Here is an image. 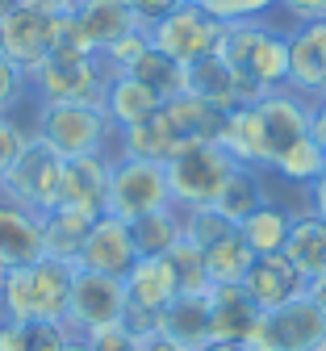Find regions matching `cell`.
<instances>
[{
	"instance_id": "cb8c5ba5",
	"label": "cell",
	"mask_w": 326,
	"mask_h": 351,
	"mask_svg": "<svg viewBox=\"0 0 326 351\" xmlns=\"http://www.w3.org/2000/svg\"><path fill=\"white\" fill-rule=\"evenodd\" d=\"M285 255H289L293 268L305 276V285L318 280V276H326V222H322V217H314L310 209H301L293 217Z\"/></svg>"
},
{
	"instance_id": "e575fe53",
	"label": "cell",
	"mask_w": 326,
	"mask_h": 351,
	"mask_svg": "<svg viewBox=\"0 0 326 351\" xmlns=\"http://www.w3.org/2000/svg\"><path fill=\"white\" fill-rule=\"evenodd\" d=\"M193 5H201L222 25H235V21H264V13L276 9V0H193Z\"/></svg>"
},
{
	"instance_id": "8d00e7d4",
	"label": "cell",
	"mask_w": 326,
	"mask_h": 351,
	"mask_svg": "<svg viewBox=\"0 0 326 351\" xmlns=\"http://www.w3.org/2000/svg\"><path fill=\"white\" fill-rule=\"evenodd\" d=\"M151 51V38H147V29H134V34H126L121 42H113L109 51H101V59L109 63V71H130L138 59H143Z\"/></svg>"
},
{
	"instance_id": "e0dca14e",
	"label": "cell",
	"mask_w": 326,
	"mask_h": 351,
	"mask_svg": "<svg viewBox=\"0 0 326 351\" xmlns=\"http://www.w3.org/2000/svg\"><path fill=\"white\" fill-rule=\"evenodd\" d=\"M109 163H113V155H84V159H63L59 205H67V209H84V213H105V193H109Z\"/></svg>"
},
{
	"instance_id": "4fadbf2b",
	"label": "cell",
	"mask_w": 326,
	"mask_h": 351,
	"mask_svg": "<svg viewBox=\"0 0 326 351\" xmlns=\"http://www.w3.org/2000/svg\"><path fill=\"white\" fill-rule=\"evenodd\" d=\"M134 259H138V251H134V239H130V222L101 213L97 222H92L84 247H80L75 268L97 272V276H113V280H126V272L134 268Z\"/></svg>"
},
{
	"instance_id": "5b68a950",
	"label": "cell",
	"mask_w": 326,
	"mask_h": 351,
	"mask_svg": "<svg viewBox=\"0 0 326 351\" xmlns=\"http://www.w3.org/2000/svg\"><path fill=\"white\" fill-rule=\"evenodd\" d=\"M67 9H51L42 0H30V5H17L5 21H0V55L9 63H17L25 75H34L42 63H51L59 34H63Z\"/></svg>"
},
{
	"instance_id": "d4e9b609",
	"label": "cell",
	"mask_w": 326,
	"mask_h": 351,
	"mask_svg": "<svg viewBox=\"0 0 326 351\" xmlns=\"http://www.w3.org/2000/svg\"><path fill=\"white\" fill-rule=\"evenodd\" d=\"M293 217H297V213H293L289 205H272V201H264L251 217H243L235 230L243 234V243H247L255 255H276V251H285V243H289Z\"/></svg>"
},
{
	"instance_id": "d590c367",
	"label": "cell",
	"mask_w": 326,
	"mask_h": 351,
	"mask_svg": "<svg viewBox=\"0 0 326 351\" xmlns=\"http://www.w3.org/2000/svg\"><path fill=\"white\" fill-rule=\"evenodd\" d=\"M21 105H30V75L0 55V117H17Z\"/></svg>"
},
{
	"instance_id": "7dc6e473",
	"label": "cell",
	"mask_w": 326,
	"mask_h": 351,
	"mask_svg": "<svg viewBox=\"0 0 326 351\" xmlns=\"http://www.w3.org/2000/svg\"><path fill=\"white\" fill-rule=\"evenodd\" d=\"M17 5H25V0H0V21H5V17L17 9Z\"/></svg>"
},
{
	"instance_id": "bcb514c9",
	"label": "cell",
	"mask_w": 326,
	"mask_h": 351,
	"mask_svg": "<svg viewBox=\"0 0 326 351\" xmlns=\"http://www.w3.org/2000/svg\"><path fill=\"white\" fill-rule=\"evenodd\" d=\"M201 351H247V347L243 343H226V339H209Z\"/></svg>"
},
{
	"instance_id": "8992f818",
	"label": "cell",
	"mask_w": 326,
	"mask_h": 351,
	"mask_svg": "<svg viewBox=\"0 0 326 351\" xmlns=\"http://www.w3.org/2000/svg\"><path fill=\"white\" fill-rule=\"evenodd\" d=\"M172 209V184H167V163H147V159H126L113 155L109 163V193H105V213L134 222L143 213Z\"/></svg>"
},
{
	"instance_id": "ffe728a7",
	"label": "cell",
	"mask_w": 326,
	"mask_h": 351,
	"mask_svg": "<svg viewBox=\"0 0 326 351\" xmlns=\"http://www.w3.org/2000/svg\"><path fill=\"white\" fill-rule=\"evenodd\" d=\"M259 310L255 301L243 293V285H213L209 289V330L213 339H226V343H243L255 335L259 326Z\"/></svg>"
},
{
	"instance_id": "f546056e",
	"label": "cell",
	"mask_w": 326,
	"mask_h": 351,
	"mask_svg": "<svg viewBox=\"0 0 326 351\" xmlns=\"http://www.w3.org/2000/svg\"><path fill=\"white\" fill-rule=\"evenodd\" d=\"M255 263V251L243 243L239 230H226L218 243L205 247V268H209V285H243L247 268Z\"/></svg>"
},
{
	"instance_id": "4316f807",
	"label": "cell",
	"mask_w": 326,
	"mask_h": 351,
	"mask_svg": "<svg viewBox=\"0 0 326 351\" xmlns=\"http://www.w3.org/2000/svg\"><path fill=\"white\" fill-rule=\"evenodd\" d=\"M176 151H184L180 147V138L172 134V125H167V117H163V109L155 113V117H147L143 125H134V130H126V134L117 138V155H126V159H147V163H167Z\"/></svg>"
},
{
	"instance_id": "74e56055",
	"label": "cell",
	"mask_w": 326,
	"mask_h": 351,
	"mask_svg": "<svg viewBox=\"0 0 326 351\" xmlns=\"http://www.w3.org/2000/svg\"><path fill=\"white\" fill-rule=\"evenodd\" d=\"M84 343H88V351H143V339H138L126 322L92 330V335H84Z\"/></svg>"
},
{
	"instance_id": "30bf717a",
	"label": "cell",
	"mask_w": 326,
	"mask_h": 351,
	"mask_svg": "<svg viewBox=\"0 0 326 351\" xmlns=\"http://www.w3.org/2000/svg\"><path fill=\"white\" fill-rule=\"evenodd\" d=\"M59 180H63V159L46 147L38 134H30L25 151L0 180V197H9L34 213H51L59 205Z\"/></svg>"
},
{
	"instance_id": "83f0119b",
	"label": "cell",
	"mask_w": 326,
	"mask_h": 351,
	"mask_svg": "<svg viewBox=\"0 0 326 351\" xmlns=\"http://www.w3.org/2000/svg\"><path fill=\"white\" fill-rule=\"evenodd\" d=\"M264 201H268V197H264V171L239 163L235 171H230V180L222 184V193H218V201H213V213L226 217L230 226H239L243 217H251Z\"/></svg>"
},
{
	"instance_id": "b9f144b4",
	"label": "cell",
	"mask_w": 326,
	"mask_h": 351,
	"mask_svg": "<svg viewBox=\"0 0 326 351\" xmlns=\"http://www.w3.org/2000/svg\"><path fill=\"white\" fill-rule=\"evenodd\" d=\"M305 209L314 213V217H322V222H326V171L318 176V180L305 189Z\"/></svg>"
},
{
	"instance_id": "ab89813d",
	"label": "cell",
	"mask_w": 326,
	"mask_h": 351,
	"mask_svg": "<svg viewBox=\"0 0 326 351\" xmlns=\"http://www.w3.org/2000/svg\"><path fill=\"white\" fill-rule=\"evenodd\" d=\"M276 9L289 13V17H293V25L326 21V0H276Z\"/></svg>"
},
{
	"instance_id": "d6986e66",
	"label": "cell",
	"mask_w": 326,
	"mask_h": 351,
	"mask_svg": "<svg viewBox=\"0 0 326 351\" xmlns=\"http://www.w3.org/2000/svg\"><path fill=\"white\" fill-rule=\"evenodd\" d=\"M101 109L109 113V121H113L117 134H126V130H134V125H143L147 117H155V113L163 109V101H159V93H151V88L138 80V75L113 71L109 84H105Z\"/></svg>"
},
{
	"instance_id": "5bb4252c",
	"label": "cell",
	"mask_w": 326,
	"mask_h": 351,
	"mask_svg": "<svg viewBox=\"0 0 326 351\" xmlns=\"http://www.w3.org/2000/svg\"><path fill=\"white\" fill-rule=\"evenodd\" d=\"M305 276L289 263L285 251H276V255H255V263L247 268L243 276V293L255 301V310L259 314H272V310H281V305L305 297Z\"/></svg>"
},
{
	"instance_id": "ba28073f",
	"label": "cell",
	"mask_w": 326,
	"mask_h": 351,
	"mask_svg": "<svg viewBox=\"0 0 326 351\" xmlns=\"http://www.w3.org/2000/svg\"><path fill=\"white\" fill-rule=\"evenodd\" d=\"M109 63L101 55H80V59H51L30 75V97L34 105H55V101H88L101 105L105 84H109Z\"/></svg>"
},
{
	"instance_id": "3957f363",
	"label": "cell",
	"mask_w": 326,
	"mask_h": 351,
	"mask_svg": "<svg viewBox=\"0 0 326 351\" xmlns=\"http://www.w3.org/2000/svg\"><path fill=\"white\" fill-rule=\"evenodd\" d=\"M71 272L59 259H38L30 268L0 276V318L17 322H59L67 326L71 301Z\"/></svg>"
},
{
	"instance_id": "60d3db41",
	"label": "cell",
	"mask_w": 326,
	"mask_h": 351,
	"mask_svg": "<svg viewBox=\"0 0 326 351\" xmlns=\"http://www.w3.org/2000/svg\"><path fill=\"white\" fill-rule=\"evenodd\" d=\"M126 5L134 9V17L143 21V29H151L163 13H172L176 5H184V0H126Z\"/></svg>"
},
{
	"instance_id": "f1b7e54d",
	"label": "cell",
	"mask_w": 326,
	"mask_h": 351,
	"mask_svg": "<svg viewBox=\"0 0 326 351\" xmlns=\"http://www.w3.org/2000/svg\"><path fill=\"white\" fill-rule=\"evenodd\" d=\"M130 239H134L138 255H167L184 239V217H180L176 205L143 213V217H134V222H130Z\"/></svg>"
},
{
	"instance_id": "1f68e13d",
	"label": "cell",
	"mask_w": 326,
	"mask_h": 351,
	"mask_svg": "<svg viewBox=\"0 0 326 351\" xmlns=\"http://www.w3.org/2000/svg\"><path fill=\"white\" fill-rule=\"evenodd\" d=\"M276 180H289V184H297L301 193L318 180V176L326 171V155L314 147V138L305 134V138H297L289 151H281V159H276L272 167H268Z\"/></svg>"
},
{
	"instance_id": "7a4b0ae2",
	"label": "cell",
	"mask_w": 326,
	"mask_h": 351,
	"mask_svg": "<svg viewBox=\"0 0 326 351\" xmlns=\"http://www.w3.org/2000/svg\"><path fill=\"white\" fill-rule=\"evenodd\" d=\"M38 134L59 159H84V155H117V130L101 105L88 101H55V105H34V125Z\"/></svg>"
},
{
	"instance_id": "7c38bea8",
	"label": "cell",
	"mask_w": 326,
	"mask_h": 351,
	"mask_svg": "<svg viewBox=\"0 0 326 351\" xmlns=\"http://www.w3.org/2000/svg\"><path fill=\"white\" fill-rule=\"evenodd\" d=\"M289 93L310 105L326 101V21H305L289 29Z\"/></svg>"
},
{
	"instance_id": "52a82bcc",
	"label": "cell",
	"mask_w": 326,
	"mask_h": 351,
	"mask_svg": "<svg viewBox=\"0 0 326 351\" xmlns=\"http://www.w3.org/2000/svg\"><path fill=\"white\" fill-rule=\"evenodd\" d=\"M151 51L167 55L172 63L180 67H193L197 59L213 55L218 51V38H222V21L209 17L201 5H193V0H184V5H176L172 13H163L151 29Z\"/></svg>"
},
{
	"instance_id": "44dd1931",
	"label": "cell",
	"mask_w": 326,
	"mask_h": 351,
	"mask_svg": "<svg viewBox=\"0 0 326 351\" xmlns=\"http://www.w3.org/2000/svg\"><path fill=\"white\" fill-rule=\"evenodd\" d=\"M163 117L172 125V134L180 138V147L222 143V130H226V109H213L193 93H180L172 101H163Z\"/></svg>"
},
{
	"instance_id": "8fae6325",
	"label": "cell",
	"mask_w": 326,
	"mask_h": 351,
	"mask_svg": "<svg viewBox=\"0 0 326 351\" xmlns=\"http://www.w3.org/2000/svg\"><path fill=\"white\" fill-rule=\"evenodd\" d=\"M126 314V285L113 276H97V272H71V301H67V330L71 335H92L101 326L121 322Z\"/></svg>"
},
{
	"instance_id": "484cf974",
	"label": "cell",
	"mask_w": 326,
	"mask_h": 351,
	"mask_svg": "<svg viewBox=\"0 0 326 351\" xmlns=\"http://www.w3.org/2000/svg\"><path fill=\"white\" fill-rule=\"evenodd\" d=\"M184 93H193V97H201L205 105H213V109H235V105H243L239 101V88H235V75H230V67L218 59V55H205V59H197L193 67H184Z\"/></svg>"
},
{
	"instance_id": "9c48e42d",
	"label": "cell",
	"mask_w": 326,
	"mask_h": 351,
	"mask_svg": "<svg viewBox=\"0 0 326 351\" xmlns=\"http://www.w3.org/2000/svg\"><path fill=\"white\" fill-rule=\"evenodd\" d=\"M251 351H326V314L305 293L281 310L259 318L255 335L247 339Z\"/></svg>"
},
{
	"instance_id": "7bdbcfd3",
	"label": "cell",
	"mask_w": 326,
	"mask_h": 351,
	"mask_svg": "<svg viewBox=\"0 0 326 351\" xmlns=\"http://www.w3.org/2000/svg\"><path fill=\"white\" fill-rule=\"evenodd\" d=\"M310 138H314V147L326 155V101H318V105L310 109Z\"/></svg>"
},
{
	"instance_id": "2e32d148",
	"label": "cell",
	"mask_w": 326,
	"mask_h": 351,
	"mask_svg": "<svg viewBox=\"0 0 326 351\" xmlns=\"http://www.w3.org/2000/svg\"><path fill=\"white\" fill-rule=\"evenodd\" d=\"M67 13H71L75 29L84 34V42L92 51H109L113 42H121L126 34L143 29V21L134 17V9L126 5V0H75Z\"/></svg>"
},
{
	"instance_id": "c3c4849f",
	"label": "cell",
	"mask_w": 326,
	"mask_h": 351,
	"mask_svg": "<svg viewBox=\"0 0 326 351\" xmlns=\"http://www.w3.org/2000/svg\"><path fill=\"white\" fill-rule=\"evenodd\" d=\"M63 351H88V343H84V339H80V335H71V339H67V347H63Z\"/></svg>"
},
{
	"instance_id": "f35d334b",
	"label": "cell",
	"mask_w": 326,
	"mask_h": 351,
	"mask_svg": "<svg viewBox=\"0 0 326 351\" xmlns=\"http://www.w3.org/2000/svg\"><path fill=\"white\" fill-rule=\"evenodd\" d=\"M25 143H30V125H21L17 117H0V180L9 176V167L17 163Z\"/></svg>"
},
{
	"instance_id": "836d02e7",
	"label": "cell",
	"mask_w": 326,
	"mask_h": 351,
	"mask_svg": "<svg viewBox=\"0 0 326 351\" xmlns=\"http://www.w3.org/2000/svg\"><path fill=\"white\" fill-rule=\"evenodd\" d=\"M130 75H138V80L151 88V93H159V101H172V97L184 93V67L172 63V59L159 55V51H147L143 59L130 67Z\"/></svg>"
},
{
	"instance_id": "6da1fadb",
	"label": "cell",
	"mask_w": 326,
	"mask_h": 351,
	"mask_svg": "<svg viewBox=\"0 0 326 351\" xmlns=\"http://www.w3.org/2000/svg\"><path fill=\"white\" fill-rule=\"evenodd\" d=\"M213 55L230 67L243 105L264 101L268 93L289 84V34L272 29L264 21L222 25V38H218Z\"/></svg>"
},
{
	"instance_id": "d6a6232c",
	"label": "cell",
	"mask_w": 326,
	"mask_h": 351,
	"mask_svg": "<svg viewBox=\"0 0 326 351\" xmlns=\"http://www.w3.org/2000/svg\"><path fill=\"white\" fill-rule=\"evenodd\" d=\"M167 263L176 272V285L180 293H209V268H205V247H197L189 234H184L172 251H167Z\"/></svg>"
},
{
	"instance_id": "4dcf8cb0",
	"label": "cell",
	"mask_w": 326,
	"mask_h": 351,
	"mask_svg": "<svg viewBox=\"0 0 326 351\" xmlns=\"http://www.w3.org/2000/svg\"><path fill=\"white\" fill-rule=\"evenodd\" d=\"M67 339H71V330L59 326V322L0 318V351H63Z\"/></svg>"
},
{
	"instance_id": "f6af8a7d",
	"label": "cell",
	"mask_w": 326,
	"mask_h": 351,
	"mask_svg": "<svg viewBox=\"0 0 326 351\" xmlns=\"http://www.w3.org/2000/svg\"><path fill=\"white\" fill-rule=\"evenodd\" d=\"M318 305H322V314H326V276H318V280H310V289H305Z\"/></svg>"
},
{
	"instance_id": "ee69618b",
	"label": "cell",
	"mask_w": 326,
	"mask_h": 351,
	"mask_svg": "<svg viewBox=\"0 0 326 351\" xmlns=\"http://www.w3.org/2000/svg\"><path fill=\"white\" fill-rule=\"evenodd\" d=\"M143 351H184V347H180V343H172L163 330H155V335H147V339H143Z\"/></svg>"
},
{
	"instance_id": "277c9868",
	"label": "cell",
	"mask_w": 326,
	"mask_h": 351,
	"mask_svg": "<svg viewBox=\"0 0 326 351\" xmlns=\"http://www.w3.org/2000/svg\"><path fill=\"white\" fill-rule=\"evenodd\" d=\"M239 163L222 151V143H193L167 159V184H172V205L180 213L189 209H213L222 184Z\"/></svg>"
},
{
	"instance_id": "681fc988",
	"label": "cell",
	"mask_w": 326,
	"mask_h": 351,
	"mask_svg": "<svg viewBox=\"0 0 326 351\" xmlns=\"http://www.w3.org/2000/svg\"><path fill=\"white\" fill-rule=\"evenodd\" d=\"M42 5H51V9H71L75 0H42Z\"/></svg>"
},
{
	"instance_id": "ac0fdd59",
	"label": "cell",
	"mask_w": 326,
	"mask_h": 351,
	"mask_svg": "<svg viewBox=\"0 0 326 351\" xmlns=\"http://www.w3.org/2000/svg\"><path fill=\"white\" fill-rule=\"evenodd\" d=\"M121 285H126V305L147 310V314H163L180 297V285H176V272H172L167 255H138Z\"/></svg>"
},
{
	"instance_id": "f907efd6",
	"label": "cell",
	"mask_w": 326,
	"mask_h": 351,
	"mask_svg": "<svg viewBox=\"0 0 326 351\" xmlns=\"http://www.w3.org/2000/svg\"><path fill=\"white\" fill-rule=\"evenodd\" d=\"M247 351H251V347H247Z\"/></svg>"
},
{
	"instance_id": "7402d4cb",
	"label": "cell",
	"mask_w": 326,
	"mask_h": 351,
	"mask_svg": "<svg viewBox=\"0 0 326 351\" xmlns=\"http://www.w3.org/2000/svg\"><path fill=\"white\" fill-rule=\"evenodd\" d=\"M159 330L172 343H180L184 351H201L213 339V330H209V293H180L159 314Z\"/></svg>"
},
{
	"instance_id": "603a6c76",
	"label": "cell",
	"mask_w": 326,
	"mask_h": 351,
	"mask_svg": "<svg viewBox=\"0 0 326 351\" xmlns=\"http://www.w3.org/2000/svg\"><path fill=\"white\" fill-rule=\"evenodd\" d=\"M101 213H84V209H67V205H55L51 213H42V243H46V259H59L67 268H75L80 259V247L92 230Z\"/></svg>"
},
{
	"instance_id": "9a60e30c",
	"label": "cell",
	"mask_w": 326,
	"mask_h": 351,
	"mask_svg": "<svg viewBox=\"0 0 326 351\" xmlns=\"http://www.w3.org/2000/svg\"><path fill=\"white\" fill-rule=\"evenodd\" d=\"M46 259V243H42V213L0 197V276L30 268V263Z\"/></svg>"
}]
</instances>
